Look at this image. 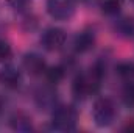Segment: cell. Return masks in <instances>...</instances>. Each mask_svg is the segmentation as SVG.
Returning <instances> with one entry per match:
<instances>
[{"mask_svg": "<svg viewBox=\"0 0 134 133\" xmlns=\"http://www.w3.org/2000/svg\"><path fill=\"white\" fill-rule=\"evenodd\" d=\"M115 116H117V108L111 99L100 97L95 100L92 108V117L98 127H109L114 122Z\"/></svg>", "mask_w": 134, "mask_h": 133, "instance_id": "cell-1", "label": "cell"}, {"mask_svg": "<svg viewBox=\"0 0 134 133\" xmlns=\"http://www.w3.org/2000/svg\"><path fill=\"white\" fill-rule=\"evenodd\" d=\"M76 121H78V113L73 106L70 105H58L53 110L52 114V124L55 129L69 132L73 130L76 127Z\"/></svg>", "mask_w": 134, "mask_h": 133, "instance_id": "cell-2", "label": "cell"}, {"mask_svg": "<svg viewBox=\"0 0 134 133\" xmlns=\"http://www.w3.org/2000/svg\"><path fill=\"white\" fill-rule=\"evenodd\" d=\"M100 80L94 72H91L89 75H78L73 80L72 85V93L76 99H86L87 96H91L92 93H95L100 86Z\"/></svg>", "mask_w": 134, "mask_h": 133, "instance_id": "cell-3", "label": "cell"}, {"mask_svg": "<svg viewBox=\"0 0 134 133\" xmlns=\"http://www.w3.org/2000/svg\"><path fill=\"white\" fill-rule=\"evenodd\" d=\"M47 13L56 21H67L75 13L73 0H47Z\"/></svg>", "mask_w": 134, "mask_h": 133, "instance_id": "cell-4", "label": "cell"}, {"mask_svg": "<svg viewBox=\"0 0 134 133\" xmlns=\"http://www.w3.org/2000/svg\"><path fill=\"white\" fill-rule=\"evenodd\" d=\"M41 44L48 52H55V50L63 49V45L66 44V33H64V30L56 28V27L47 28L42 33V36H41Z\"/></svg>", "mask_w": 134, "mask_h": 133, "instance_id": "cell-5", "label": "cell"}, {"mask_svg": "<svg viewBox=\"0 0 134 133\" xmlns=\"http://www.w3.org/2000/svg\"><path fill=\"white\" fill-rule=\"evenodd\" d=\"M22 66H24V69H25L30 75H41V74H44L45 69H47L45 60H44L41 55L34 53V52L24 55Z\"/></svg>", "mask_w": 134, "mask_h": 133, "instance_id": "cell-6", "label": "cell"}, {"mask_svg": "<svg viewBox=\"0 0 134 133\" xmlns=\"http://www.w3.org/2000/svg\"><path fill=\"white\" fill-rule=\"evenodd\" d=\"M22 75L14 66H5L0 70V83L8 89H16L20 86Z\"/></svg>", "mask_w": 134, "mask_h": 133, "instance_id": "cell-7", "label": "cell"}, {"mask_svg": "<svg viewBox=\"0 0 134 133\" xmlns=\"http://www.w3.org/2000/svg\"><path fill=\"white\" fill-rule=\"evenodd\" d=\"M95 44V34L89 30H84V32H80L73 38V49L78 52V53H86L89 52Z\"/></svg>", "mask_w": 134, "mask_h": 133, "instance_id": "cell-8", "label": "cell"}, {"mask_svg": "<svg viewBox=\"0 0 134 133\" xmlns=\"http://www.w3.org/2000/svg\"><path fill=\"white\" fill-rule=\"evenodd\" d=\"M115 32L123 38H133L134 36V17H122L115 24Z\"/></svg>", "mask_w": 134, "mask_h": 133, "instance_id": "cell-9", "label": "cell"}, {"mask_svg": "<svg viewBox=\"0 0 134 133\" xmlns=\"http://www.w3.org/2000/svg\"><path fill=\"white\" fill-rule=\"evenodd\" d=\"M9 124L14 130H20V132H28L31 130V119L24 114V113H16L11 116L9 119Z\"/></svg>", "mask_w": 134, "mask_h": 133, "instance_id": "cell-10", "label": "cell"}, {"mask_svg": "<svg viewBox=\"0 0 134 133\" xmlns=\"http://www.w3.org/2000/svg\"><path fill=\"white\" fill-rule=\"evenodd\" d=\"M115 72L120 78L125 81H133L134 80V61H122L115 67Z\"/></svg>", "mask_w": 134, "mask_h": 133, "instance_id": "cell-11", "label": "cell"}, {"mask_svg": "<svg viewBox=\"0 0 134 133\" xmlns=\"http://www.w3.org/2000/svg\"><path fill=\"white\" fill-rule=\"evenodd\" d=\"M45 78H47V81L48 83H52V85H58L63 78H64V75H66V72H64V67L63 66H52V67H47L45 69Z\"/></svg>", "mask_w": 134, "mask_h": 133, "instance_id": "cell-12", "label": "cell"}, {"mask_svg": "<svg viewBox=\"0 0 134 133\" xmlns=\"http://www.w3.org/2000/svg\"><path fill=\"white\" fill-rule=\"evenodd\" d=\"M122 0H100V8L101 11L108 16H115L120 11Z\"/></svg>", "mask_w": 134, "mask_h": 133, "instance_id": "cell-13", "label": "cell"}, {"mask_svg": "<svg viewBox=\"0 0 134 133\" xmlns=\"http://www.w3.org/2000/svg\"><path fill=\"white\" fill-rule=\"evenodd\" d=\"M122 100H123V103L128 108H133L134 106V83L133 81H128L123 86V89H122Z\"/></svg>", "mask_w": 134, "mask_h": 133, "instance_id": "cell-14", "label": "cell"}, {"mask_svg": "<svg viewBox=\"0 0 134 133\" xmlns=\"http://www.w3.org/2000/svg\"><path fill=\"white\" fill-rule=\"evenodd\" d=\"M55 93L53 91H48V89H44L39 96H37V103L39 106H52L55 103Z\"/></svg>", "mask_w": 134, "mask_h": 133, "instance_id": "cell-15", "label": "cell"}, {"mask_svg": "<svg viewBox=\"0 0 134 133\" xmlns=\"http://www.w3.org/2000/svg\"><path fill=\"white\" fill-rule=\"evenodd\" d=\"M9 57H11V45L6 41L0 39V61H6Z\"/></svg>", "mask_w": 134, "mask_h": 133, "instance_id": "cell-16", "label": "cell"}, {"mask_svg": "<svg viewBox=\"0 0 134 133\" xmlns=\"http://www.w3.org/2000/svg\"><path fill=\"white\" fill-rule=\"evenodd\" d=\"M2 106H3V100L0 99V111H2Z\"/></svg>", "mask_w": 134, "mask_h": 133, "instance_id": "cell-17", "label": "cell"}]
</instances>
